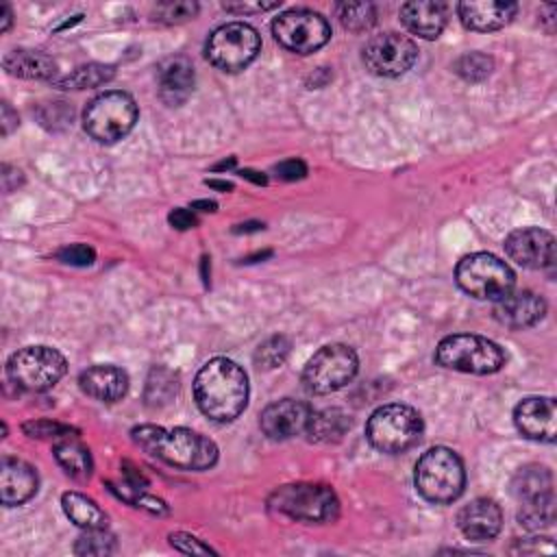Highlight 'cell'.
<instances>
[{
  "label": "cell",
  "mask_w": 557,
  "mask_h": 557,
  "mask_svg": "<svg viewBox=\"0 0 557 557\" xmlns=\"http://www.w3.org/2000/svg\"><path fill=\"white\" fill-rule=\"evenodd\" d=\"M494 70V61L492 57L483 54V52H466L455 61V72L470 83H479L485 81Z\"/></svg>",
  "instance_id": "31"
},
{
  "label": "cell",
  "mask_w": 557,
  "mask_h": 557,
  "mask_svg": "<svg viewBox=\"0 0 557 557\" xmlns=\"http://www.w3.org/2000/svg\"><path fill=\"white\" fill-rule=\"evenodd\" d=\"M70 426L59 424V422H48V420H37V422H26L24 433L30 437H63L70 435Z\"/></svg>",
  "instance_id": "36"
},
{
  "label": "cell",
  "mask_w": 557,
  "mask_h": 557,
  "mask_svg": "<svg viewBox=\"0 0 557 557\" xmlns=\"http://www.w3.org/2000/svg\"><path fill=\"white\" fill-rule=\"evenodd\" d=\"M418 59L416 44L400 33H381L368 39L363 46L366 67L385 78L403 76Z\"/></svg>",
  "instance_id": "14"
},
{
  "label": "cell",
  "mask_w": 557,
  "mask_h": 557,
  "mask_svg": "<svg viewBox=\"0 0 557 557\" xmlns=\"http://www.w3.org/2000/svg\"><path fill=\"white\" fill-rule=\"evenodd\" d=\"M272 35L285 50L296 54H309L331 39V26L326 17L315 11L292 9L274 17Z\"/></svg>",
  "instance_id": "13"
},
{
  "label": "cell",
  "mask_w": 557,
  "mask_h": 557,
  "mask_svg": "<svg viewBox=\"0 0 557 557\" xmlns=\"http://www.w3.org/2000/svg\"><path fill=\"white\" fill-rule=\"evenodd\" d=\"M416 490L422 498L435 505L453 503L461 496L466 472L459 455L446 446L429 448L416 463Z\"/></svg>",
  "instance_id": "3"
},
{
  "label": "cell",
  "mask_w": 557,
  "mask_h": 557,
  "mask_svg": "<svg viewBox=\"0 0 557 557\" xmlns=\"http://www.w3.org/2000/svg\"><path fill=\"white\" fill-rule=\"evenodd\" d=\"M191 207L198 211H215V202H211V200H198Z\"/></svg>",
  "instance_id": "42"
},
{
  "label": "cell",
  "mask_w": 557,
  "mask_h": 557,
  "mask_svg": "<svg viewBox=\"0 0 557 557\" xmlns=\"http://www.w3.org/2000/svg\"><path fill=\"white\" fill-rule=\"evenodd\" d=\"M198 13V4L183 0V2H161L154 7L152 15L157 22H165V24H178L185 22L189 17H194Z\"/></svg>",
  "instance_id": "34"
},
{
  "label": "cell",
  "mask_w": 557,
  "mask_h": 557,
  "mask_svg": "<svg viewBox=\"0 0 557 557\" xmlns=\"http://www.w3.org/2000/svg\"><path fill=\"white\" fill-rule=\"evenodd\" d=\"M131 435L139 448L181 470H205L211 468L218 459V446L202 433L185 426L163 429L154 424H141L135 426Z\"/></svg>",
  "instance_id": "2"
},
{
  "label": "cell",
  "mask_w": 557,
  "mask_h": 557,
  "mask_svg": "<svg viewBox=\"0 0 557 557\" xmlns=\"http://www.w3.org/2000/svg\"><path fill=\"white\" fill-rule=\"evenodd\" d=\"M274 174L281 181H298L307 174V165L300 159H287V161H281L278 165H274Z\"/></svg>",
  "instance_id": "38"
},
{
  "label": "cell",
  "mask_w": 557,
  "mask_h": 557,
  "mask_svg": "<svg viewBox=\"0 0 557 557\" xmlns=\"http://www.w3.org/2000/svg\"><path fill=\"white\" fill-rule=\"evenodd\" d=\"M168 220H170V224L174 226V228H178V231H185V228H194L196 226V215H194V211H189V209H183V207H178V209H174L170 215H168Z\"/></svg>",
  "instance_id": "40"
},
{
  "label": "cell",
  "mask_w": 557,
  "mask_h": 557,
  "mask_svg": "<svg viewBox=\"0 0 557 557\" xmlns=\"http://www.w3.org/2000/svg\"><path fill=\"white\" fill-rule=\"evenodd\" d=\"M555 420L557 405L550 396H529L522 398L513 409L516 429L533 442H555Z\"/></svg>",
  "instance_id": "16"
},
{
  "label": "cell",
  "mask_w": 557,
  "mask_h": 557,
  "mask_svg": "<svg viewBox=\"0 0 557 557\" xmlns=\"http://www.w3.org/2000/svg\"><path fill=\"white\" fill-rule=\"evenodd\" d=\"M113 74H115V70L111 65L89 63V65H81L74 72H70L67 76L54 81V85L59 89H89V87L109 83L113 78Z\"/></svg>",
  "instance_id": "28"
},
{
  "label": "cell",
  "mask_w": 557,
  "mask_h": 557,
  "mask_svg": "<svg viewBox=\"0 0 557 557\" xmlns=\"http://www.w3.org/2000/svg\"><path fill=\"white\" fill-rule=\"evenodd\" d=\"M281 2H228L224 4L226 11L231 13H261V11H270V9H276Z\"/></svg>",
  "instance_id": "39"
},
{
  "label": "cell",
  "mask_w": 557,
  "mask_h": 557,
  "mask_svg": "<svg viewBox=\"0 0 557 557\" xmlns=\"http://www.w3.org/2000/svg\"><path fill=\"white\" fill-rule=\"evenodd\" d=\"M65 357L50 346H26L7 361L9 381L24 392H46L65 374Z\"/></svg>",
  "instance_id": "9"
},
{
  "label": "cell",
  "mask_w": 557,
  "mask_h": 557,
  "mask_svg": "<svg viewBox=\"0 0 557 557\" xmlns=\"http://www.w3.org/2000/svg\"><path fill=\"white\" fill-rule=\"evenodd\" d=\"M57 259L61 263H67V265H76V268H85V265H91L94 259H96V252L94 248L85 246V244H70L65 248H61L57 252Z\"/></svg>",
  "instance_id": "35"
},
{
  "label": "cell",
  "mask_w": 557,
  "mask_h": 557,
  "mask_svg": "<svg viewBox=\"0 0 557 557\" xmlns=\"http://www.w3.org/2000/svg\"><path fill=\"white\" fill-rule=\"evenodd\" d=\"M37 492V472L22 459L4 457L0 466V498L13 507L26 503Z\"/></svg>",
  "instance_id": "23"
},
{
  "label": "cell",
  "mask_w": 557,
  "mask_h": 557,
  "mask_svg": "<svg viewBox=\"0 0 557 557\" xmlns=\"http://www.w3.org/2000/svg\"><path fill=\"white\" fill-rule=\"evenodd\" d=\"M207 185L215 187V189H233V185L226 181H207Z\"/></svg>",
  "instance_id": "44"
},
{
  "label": "cell",
  "mask_w": 557,
  "mask_h": 557,
  "mask_svg": "<svg viewBox=\"0 0 557 557\" xmlns=\"http://www.w3.org/2000/svg\"><path fill=\"white\" fill-rule=\"evenodd\" d=\"M170 544L176 550L185 553V555H209V553H215L211 546L202 544L198 537H194L189 533H172L170 535Z\"/></svg>",
  "instance_id": "37"
},
{
  "label": "cell",
  "mask_w": 557,
  "mask_h": 557,
  "mask_svg": "<svg viewBox=\"0 0 557 557\" xmlns=\"http://www.w3.org/2000/svg\"><path fill=\"white\" fill-rule=\"evenodd\" d=\"M335 13L346 30L363 33L376 22V7L372 2H339L335 4Z\"/></svg>",
  "instance_id": "29"
},
{
  "label": "cell",
  "mask_w": 557,
  "mask_h": 557,
  "mask_svg": "<svg viewBox=\"0 0 557 557\" xmlns=\"http://www.w3.org/2000/svg\"><path fill=\"white\" fill-rule=\"evenodd\" d=\"M196 74L194 65L183 54L165 57L157 65V87L159 96L168 107H181L194 91Z\"/></svg>",
  "instance_id": "18"
},
{
  "label": "cell",
  "mask_w": 557,
  "mask_h": 557,
  "mask_svg": "<svg viewBox=\"0 0 557 557\" xmlns=\"http://www.w3.org/2000/svg\"><path fill=\"white\" fill-rule=\"evenodd\" d=\"M81 389L102 403L120 400L128 389V376L122 368L111 363H96L81 372L78 376Z\"/></svg>",
  "instance_id": "21"
},
{
  "label": "cell",
  "mask_w": 557,
  "mask_h": 557,
  "mask_svg": "<svg viewBox=\"0 0 557 557\" xmlns=\"http://www.w3.org/2000/svg\"><path fill=\"white\" fill-rule=\"evenodd\" d=\"M422 416L403 403L379 407L366 422L368 442L381 453H405L422 437Z\"/></svg>",
  "instance_id": "4"
},
{
  "label": "cell",
  "mask_w": 557,
  "mask_h": 557,
  "mask_svg": "<svg viewBox=\"0 0 557 557\" xmlns=\"http://www.w3.org/2000/svg\"><path fill=\"white\" fill-rule=\"evenodd\" d=\"M137 104L126 91H104L96 96L85 113V131L100 144H113L126 137L137 122Z\"/></svg>",
  "instance_id": "7"
},
{
  "label": "cell",
  "mask_w": 557,
  "mask_h": 557,
  "mask_svg": "<svg viewBox=\"0 0 557 557\" xmlns=\"http://www.w3.org/2000/svg\"><path fill=\"white\" fill-rule=\"evenodd\" d=\"M65 516L81 529H104L107 513L96 505V500L87 498L78 492H65L61 498Z\"/></svg>",
  "instance_id": "26"
},
{
  "label": "cell",
  "mask_w": 557,
  "mask_h": 557,
  "mask_svg": "<svg viewBox=\"0 0 557 557\" xmlns=\"http://www.w3.org/2000/svg\"><path fill=\"white\" fill-rule=\"evenodd\" d=\"M270 507L287 518L302 522H329L339 513V500L329 485L289 483L270 496Z\"/></svg>",
  "instance_id": "6"
},
{
  "label": "cell",
  "mask_w": 557,
  "mask_h": 557,
  "mask_svg": "<svg viewBox=\"0 0 557 557\" xmlns=\"http://www.w3.org/2000/svg\"><path fill=\"white\" fill-rule=\"evenodd\" d=\"M546 313V302L535 292H509L494 305V318L509 329H527L537 324Z\"/></svg>",
  "instance_id": "19"
},
{
  "label": "cell",
  "mask_w": 557,
  "mask_h": 557,
  "mask_svg": "<svg viewBox=\"0 0 557 557\" xmlns=\"http://www.w3.org/2000/svg\"><path fill=\"white\" fill-rule=\"evenodd\" d=\"M435 361L442 368L468 372V374H492L498 372L507 357L505 350L481 335L457 333L444 337L435 348Z\"/></svg>",
  "instance_id": "5"
},
{
  "label": "cell",
  "mask_w": 557,
  "mask_h": 557,
  "mask_svg": "<svg viewBox=\"0 0 557 557\" xmlns=\"http://www.w3.org/2000/svg\"><path fill=\"white\" fill-rule=\"evenodd\" d=\"M457 524L468 540L487 542L498 535L503 527L500 507L490 498H474L457 516Z\"/></svg>",
  "instance_id": "20"
},
{
  "label": "cell",
  "mask_w": 557,
  "mask_h": 557,
  "mask_svg": "<svg viewBox=\"0 0 557 557\" xmlns=\"http://www.w3.org/2000/svg\"><path fill=\"white\" fill-rule=\"evenodd\" d=\"M516 11H518L516 2L485 0V2H459L457 4L461 24L466 28L479 30V33H490V30L503 28L505 24L511 22Z\"/></svg>",
  "instance_id": "22"
},
{
  "label": "cell",
  "mask_w": 557,
  "mask_h": 557,
  "mask_svg": "<svg viewBox=\"0 0 557 557\" xmlns=\"http://www.w3.org/2000/svg\"><path fill=\"white\" fill-rule=\"evenodd\" d=\"M403 24L422 39H437L446 26V7L433 0H413L400 7Z\"/></svg>",
  "instance_id": "24"
},
{
  "label": "cell",
  "mask_w": 557,
  "mask_h": 557,
  "mask_svg": "<svg viewBox=\"0 0 557 557\" xmlns=\"http://www.w3.org/2000/svg\"><path fill=\"white\" fill-rule=\"evenodd\" d=\"M311 413L313 411L307 403L294 400V398H281L276 403H270L261 411L259 424L270 440H289L307 431Z\"/></svg>",
  "instance_id": "17"
},
{
  "label": "cell",
  "mask_w": 557,
  "mask_h": 557,
  "mask_svg": "<svg viewBox=\"0 0 557 557\" xmlns=\"http://www.w3.org/2000/svg\"><path fill=\"white\" fill-rule=\"evenodd\" d=\"M357 352L346 344L322 346L302 370V385L311 394H331L352 381L357 374Z\"/></svg>",
  "instance_id": "12"
},
{
  "label": "cell",
  "mask_w": 557,
  "mask_h": 557,
  "mask_svg": "<svg viewBox=\"0 0 557 557\" xmlns=\"http://www.w3.org/2000/svg\"><path fill=\"white\" fill-rule=\"evenodd\" d=\"M115 550V537L104 529H85V533L76 540V555H111Z\"/></svg>",
  "instance_id": "32"
},
{
  "label": "cell",
  "mask_w": 557,
  "mask_h": 557,
  "mask_svg": "<svg viewBox=\"0 0 557 557\" xmlns=\"http://www.w3.org/2000/svg\"><path fill=\"white\" fill-rule=\"evenodd\" d=\"M259 33L244 22H228L218 26L205 46L207 59L222 72H239L259 54Z\"/></svg>",
  "instance_id": "11"
},
{
  "label": "cell",
  "mask_w": 557,
  "mask_h": 557,
  "mask_svg": "<svg viewBox=\"0 0 557 557\" xmlns=\"http://www.w3.org/2000/svg\"><path fill=\"white\" fill-rule=\"evenodd\" d=\"M505 252L511 261L529 270L553 268L557 259L553 233L537 226H527L509 233L505 239Z\"/></svg>",
  "instance_id": "15"
},
{
  "label": "cell",
  "mask_w": 557,
  "mask_h": 557,
  "mask_svg": "<svg viewBox=\"0 0 557 557\" xmlns=\"http://www.w3.org/2000/svg\"><path fill=\"white\" fill-rule=\"evenodd\" d=\"M289 348H292V342L285 335H272L263 344H259L255 352V361L259 363V368H265V370L276 368L287 359Z\"/></svg>",
  "instance_id": "33"
},
{
  "label": "cell",
  "mask_w": 557,
  "mask_h": 557,
  "mask_svg": "<svg viewBox=\"0 0 557 557\" xmlns=\"http://www.w3.org/2000/svg\"><path fill=\"white\" fill-rule=\"evenodd\" d=\"M348 426V418L337 411V409H326L322 413H311L309 426L307 431L311 433L313 440H322V442H331L342 437V433Z\"/></svg>",
  "instance_id": "30"
},
{
  "label": "cell",
  "mask_w": 557,
  "mask_h": 557,
  "mask_svg": "<svg viewBox=\"0 0 557 557\" xmlns=\"http://www.w3.org/2000/svg\"><path fill=\"white\" fill-rule=\"evenodd\" d=\"M4 70L20 78H52L57 74V63L52 57L39 50H11L2 59Z\"/></svg>",
  "instance_id": "25"
},
{
  "label": "cell",
  "mask_w": 557,
  "mask_h": 557,
  "mask_svg": "<svg viewBox=\"0 0 557 557\" xmlns=\"http://www.w3.org/2000/svg\"><path fill=\"white\" fill-rule=\"evenodd\" d=\"M513 494L520 500L518 520L527 529H542L555 520L553 474L544 466L520 468L513 476Z\"/></svg>",
  "instance_id": "10"
},
{
  "label": "cell",
  "mask_w": 557,
  "mask_h": 557,
  "mask_svg": "<svg viewBox=\"0 0 557 557\" xmlns=\"http://www.w3.org/2000/svg\"><path fill=\"white\" fill-rule=\"evenodd\" d=\"M455 278L459 287L479 300H500L513 289L511 268L490 252H472L457 263Z\"/></svg>",
  "instance_id": "8"
},
{
  "label": "cell",
  "mask_w": 557,
  "mask_h": 557,
  "mask_svg": "<svg viewBox=\"0 0 557 557\" xmlns=\"http://www.w3.org/2000/svg\"><path fill=\"white\" fill-rule=\"evenodd\" d=\"M194 398L207 418L231 422L246 409L248 376L235 361L213 357L196 374Z\"/></svg>",
  "instance_id": "1"
},
{
  "label": "cell",
  "mask_w": 557,
  "mask_h": 557,
  "mask_svg": "<svg viewBox=\"0 0 557 557\" xmlns=\"http://www.w3.org/2000/svg\"><path fill=\"white\" fill-rule=\"evenodd\" d=\"M255 174H257V172H252V170H244V172H242V176H246V178H250V181L263 185V183H265V176H255Z\"/></svg>",
  "instance_id": "43"
},
{
  "label": "cell",
  "mask_w": 557,
  "mask_h": 557,
  "mask_svg": "<svg viewBox=\"0 0 557 557\" xmlns=\"http://www.w3.org/2000/svg\"><path fill=\"white\" fill-rule=\"evenodd\" d=\"M0 20H2L0 30L7 33L9 26H11V9H9V4H0Z\"/></svg>",
  "instance_id": "41"
},
{
  "label": "cell",
  "mask_w": 557,
  "mask_h": 557,
  "mask_svg": "<svg viewBox=\"0 0 557 557\" xmlns=\"http://www.w3.org/2000/svg\"><path fill=\"white\" fill-rule=\"evenodd\" d=\"M54 457L63 466V470L76 479H85L91 474V455L87 446L76 440H63L54 446Z\"/></svg>",
  "instance_id": "27"
}]
</instances>
